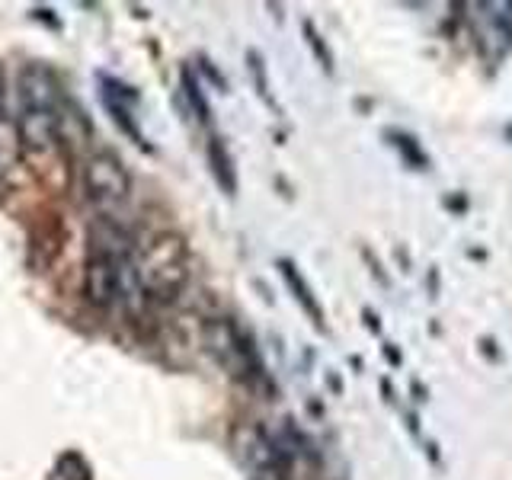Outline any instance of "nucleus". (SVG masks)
Returning <instances> with one entry per match:
<instances>
[{"label": "nucleus", "instance_id": "obj_1", "mask_svg": "<svg viewBox=\"0 0 512 480\" xmlns=\"http://www.w3.org/2000/svg\"><path fill=\"white\" fill-rule=\"evenodd\" d=\"M84 189L100 208H116L132 196V176L116 154L96 151L84 160Z\"/></svg>", "mask_w": 512, "mask_h": 480}, {"label": "nucleus", "instance_id": "obj_2", "mask_svg": "<svg viewBox=\"0 0 512 480\" xmlns=\"http://www.w3.org/2000/svg\"><path fill=\"white\" fill-rule=\"evenodd\" d=\"M125 260L93 253V260L87 263V272H84V292L93 308L109 311L122 301V263Z\"/></svg>", "mask_w": 512, "mask_h": 480}, {"label": "nucleus", "instance_id": "obj_3", "mask_svg": "<svg viewBox=\"0 0 512 480\" xmlns=\"http://www.w3.org/2000/svg\"><path fill=\"white\" fill-rule=\"evenodd\" d=\"M16 132L20 141L32 151L55 148L61 138V112L58 109H23L16 119Z\"/></svg>", "mask_w": 512, "mask_h": 480}, {"label": "nucleus", "instance_id": "obj_4", "mask_svg": "<svg viewBox=\"0 0 512 480\" xmlns=\"http://www.w3.org/2000/svg\"><path fill=\"white\" fill-rule=\"evenodd\" d=\"M208 349H212L228 368H234V375H247L250 368H256L250 346L240 340V333L228 324V320L208 324Z\"/></svg>", "mask_w": 512, "mask_h": 480}, {"label": "nucleus", "instance_id": "obj_5", "mask_svg": "<svg viewBox=\"0 0 512 480\" xmlns=\"http://www.w3.org/2000/svg\"><path fill=\"white\" fill-rule=\"evenodd\" d=\"M20 96H23V109H58L61 87L48 68L29 64L20 74Z\"/></svg>", "mask_w": 512, "mask_h": 480}, {"label": "nucleus", "instance_id": "obj_6", "mask_svg": "<svg viewBox=\"0 0 512 480\" xmlns=\"http://www.w3.org/2000/svg\"><path fill=\"white\" fill-rule=\"evenodd\" d=\"M103 87H106V90H103V103H106V109L112 112V116H116V122L125 128L128 135H135V138L141 141L138 122H135V116H132V103L138 100V93H132V87L116 84V80H106Z\"/></svg>", "mask_w": 512, "mask_h": 480}, {"label": "nucleus", "instance_id": "obj_7", "mask_svg": "<svg viewBox=\"0 0 512 480\" xmlns=\"http://www.w3.org/2000/svg\"><path fill=\"white\" fill-rule=\"evenodd\" d=\"M208 154H212V164H215V173H218L221 186L231 192V189H234V176H231V160H228V154H224V148H221V141H218V138L212 141V148H208Z\"/></svg>", "mask_w": 512, "mask_h": 480}]
</instances>
